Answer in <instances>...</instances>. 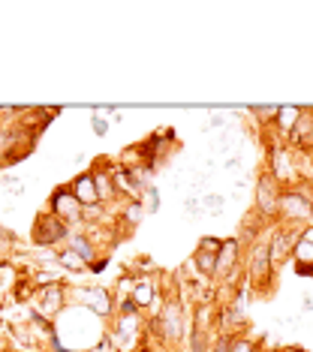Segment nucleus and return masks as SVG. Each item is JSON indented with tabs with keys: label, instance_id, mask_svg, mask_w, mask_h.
<instances>
[{
	"label": "nucleus",
	"instance_id": "nucleus-1",
	"mask_svg": "<svg viewBox=\"0 0 313 352\" xmlns=\"http://www.w3.org/2000/svg\"><path fill=\"white\" fill-rule=\"evenodd\" d=\"M244 274H247V283H253V286H262V289L271 286V280H274V265H271V235H262L259 241L250 244Z\"/></svg>",
	"mask_w": 313,
	"mask_h": 352
},
{
	"label": "nucleus",
	"instance_id": "nucleus-2",
	"mask_svg": "<svg viewBox=\"0 0 313 352\" xmlns=\"http://www.w3.org/2000/svg\"><path fill=\"white\" fill-rule=\"evenodd\" d=\"M313 217V193L307 184L283 187L280 193V220L283 223H304Z\"/></svg>",
	"mask_w": 313,
	"mask_h": 352
},
{
	"label": "nucleus",
	"instance_id": "nucleus-3",
	"mask_svg": "<svg viewBox=\"0 0 313 352\" xmlns=\"http://www.w3.org/2000/svg\"><path fill=\"white\" fill-rule=\"evenodd\" d=\"M280 193H283V187H280V181L268 169L259 172V178H256V193H253V208L262 220H280Z\"/></svg>",
	"mask_w": 313,
	"mask_h": 352
},
{
	"label": "nucleus",
	"instance_id": "nucleus-4",
	"mask_svg": "<svg viewBox=\"0 0 313 352\" xmlns=\"http://www.w3.org/2000/svg\"><path fill=\"white\" fill-rule=\"evenodd\" d=\"M151 328H154L166 343H178L181 338H190V334H184V307H181V301L163 304V310L157 314V319L151 322Z\"/></svg>",
	"mask_w": 313,
	"mask_h": 352
},
{
	"label": "nucleus",
	"instance_id": "nucleus-5",
	"mask_svg": "<svg viewBox=\"0 0 313 352\" xmlns=\"http://www.w3.org/2000/svg\"><path fill=\"white\" fill-rule=\"evenodd\" d=\"M268 172L280 181V187H299L301 184V172L292 160V151H289L286 145H271Z\"/></svg>",
	"mask_w": 313,
	"mask_h": 352
},
{
	"label": "nucleus",
	"instance_id": "nucleus-6",
	"mask_svg": "<svg viewBox=\"0 0 313 352\" xmlns=\"http://www.w3.org/2000/svg\"><path fill=\"white\" fill-rule=\"evenodd\" d=\"M142 331H144V322L139 319V314H118L109 338H111V343H115L118 352H130L136 343H139Z\"/></svg>",
	"mask_w": 313,
	"mask_h": 352
},
{
	"label": "nucleus",
	"instance_id": "nucleus-7",
	"mask_svg": "<svg viewBox=\"0 0 313 352\" xmlns=\"http://www.w3.org/2000/svg\"><path fill=\"white\" fill-rule=\"evenodd\" d=\"M69 235H72L69 226L54 217V214H39L34 223V244L36 247H52V244H58L61 238H69Z\"/></svg>",
	"mask_w": 313,
	"mask_h": 352
},
{
	"label": "nucleus",
	"instance_id": "nucleus-8",
	"mask_svg": "<svg viewBox=\"0 0 313 352\" xmlns=\"http://www.w3.org/2000/svg\"><path fill=\"white\" fill-rule=\"evenodd\" d=\"M48 214H54V217L69 226V223H76L78 217H82V202L72 196L69 187H58L52 193V199H48Z\"/></svg>",
	"mask_w": 313,
	"mask_h": 352
},
{
	"label": "nucleus",
	"instance_id": "nucleus-9",
	"mask_svg": "<svg viewBox=\"0 0 313 352\" xmlns=\"http://www.w3.org/2000/svg\"><path fill=\"white\" fill-rule=\"evenodd\" d=\"M238 265H241V241L238 238H229V241H223L220 253H217V280H223V283H232L238 274Z\"/></svg>",
	"mask_w": 313,
	"mask_h": 352
},
{
	"label": "nucleus",
	"instance_id": "nucleus-10",
	"mask_svg": "<svg viewBox=\"0 0 313 352\" xmlns=\"http://www.w3.org/2000/svg\"><path fill=\"white\" fill-rule=\"evenodd\" d=\"M220 247H223V241L214 235H205L202 241H199L196 253H193V268H196L202 277L217 274V253H220Z\"/></svg>",
	"mask_w": 313,
	"mask_h": 352
},
{
	"label": "nucleus",
	"instance_id": "nucleus-11",
	"mask_svg": "<svg viewBox=\"0 0 313 352\" xmlns=\"http://www.w3.org/2000/svg\"><path fill=\"white\" fill-rule=\"evenodd\" d=\"M301 238V229H277L274 235H271V265L274 271L280 268V262L292 259V250L295 244H299Z\"/></svg>",
	"mask_w": 313,
	"mask_h": 352
},
{
	"label": "nucleus",
	"instance_id": "nucleus-12",
	"mask_svg": "<svg viewBox=\"0 0 313 352\" xmlns=\"http://www.w3.org/2000/svg\"><path fill=\"white\" fill-rule=\"evenodd\" d=\"M78 301H82L87 310H94L96 316L115 314V301H111L109 289H102V286H85V289H78Z\"/></svg>",
	"mask_w": 313,
	"mask_h": 352
},
{
	"label": "nucleus",
	"instance_id": "nucleus-13",
	"mask_svg": "<svg viewBox=\"0 0 313 352\" xmlns=\"http://www.w3.org/2000/svg\"><path fill=\"white\" fill-rule=\"evenodd\" d=\"M63 286L67 283H48L43 286V292H39V314H43L45 319H52V316H58L61 314V307H63Z\"/></svg>",
	"mask_w": 313,
	"mask_h": 352
},
{
	"label": "nucleus",
	"instance_id": "nucleus-14",
	"mask_svg": "<svg viewBox=\"0 0 313 352\" xmlns=\"http://www.w3.org/2000/svg\"><path fill=\"white\" fill-rule=\"evenodd\" d=\"M286 142H292L295 151H299V148L313 151V109H304V111H301L299 124H295V130L289 133Z\"/></svg>",
	"mask_w": 313,
	"mask_h": 352
},
{
	"label": "nucleus",
	"instance_id": "nucleus-15",
	"mask_svg": "<svg viewBox=\"0 0 313 352\" xmlns=\"http://www.w3.org/2000/svg\"><path fill=\"white\" fill-rule=\"evenodd\" d=\"M69 190H72V196L82 202V208H96V205H102V202H100V193H96V184H94V175H91V172L78 175V178L69 184Z\"/></svg>",
	"mask_w": 313,
	"mask_h": 352
},
{
	"label": "nucleus",
	"instance_id": "nucleus-16",
	"mask_svg": "<svg viewBox=\"0 0 313 352\" xmlns=\"http://www.w3.org/2000/svg\"><path fill=\"white\" fill-rule=\"evenodd\" d=\"M301 106H280L277 109V118H274V124H277V135H280V142H286L289 139V133L295 130V124H299V118H301Z\"/></svg>",
	"mask_w": 313,
	"mask_h": 352
},
{
	"label": "nucleus",
	"instance_id": "nucleus-17",
	"mask_svg": "<svg viewBox=\"0 0 313 352\" xmlns=\"http://www.w3.org/2000/svg\"><path fill=\"white\" fill-rule=\"evenodd\" d=\"M130 298L139 304V310L154 307V304H157V286H154V280H133Z\"/></svg>",
	"mask_w": 313,
	"mask_h": 352
},
{
	"label": "nucleus",
	"instance_id": "nucleus-18",
	"mask_svg": "<svg viewBox=\"0 0 313 352\" xmlns=\"http://www.w3.org/2000/svg\"><path fill=\"white\" fill-rule=\"evenodd\" d=\"M91 175H94V184H96V193H100V202H109V199H115V196H118L111 166H100V169H94Z\"/></svg>",
	"mask_w": 313,
	"mask_h": 352
},
{
	"label": "nucleus",
	"instance_id": "nucleus-19",
	"mask_svg": "<svg viewBox=\"0 0 313 352\" xmlns=\"http://www.w3.org/2000/svg\"><path fill=\"white\" fill-rule=\"evenodd\" d=\"M220 325L229 328V334H232V331H244V328H247V314H244V307H238V304H226V307L220 310Z\"/></svg>",
	"mask_w": 313,
	"mask_h": 352
},
{
	"label": "nucleus",
	"instance_id": "nucleus-20",
	"mask_svg": "<svg viewBox=\"0 0 313 352\" xmlns=\"http://www.w3.org/2000/svg\"><path fill=\"white\" fill-rule=\"evenodd\" d=\"M69 250H76V253L87 262V265H91V262H96V250H94L91 238H85V235H69Z\"/></svg>",
	"mask_w": 313,
	"mask_h": 352
},
{
	"label": "nucleus",
	"instance_id": "nucleus-21",
	"mask_svg": "<svg viewBox=\"0 0 313 352\" xmlns=\"http://www.w3.org/2000/svg\"><path fill=\"white\" fill-rule=\"evenodd\" d=\"M15 145H19V133L3 130V126H0V157H3V160H19V151H15Z\"/></svg>",
	"mask_w": 313,
	"mask_h": 352
},
{
	"label": "nucleus",
	"instance_id": "nucleus-22",
	"mask_svg": "<svg viewBox=\"0 0 313 352\" xmlns=\"http://www.w3.org/2000/svg\"><path fill=\"white\" fill-rule=\"evenodd\" d=\"M144 214H148V211H144V202H139V199H130L127 208H124V223H127V226H139Z\"/></svg>",
	"mask_w": 313,
	"mask_h": 352
},
{
	"label": "nucleus",
	"instance_id": "nucleus-23",
	"mask_svg": "<svg viewBox=\"0 0 313 352\" xmlns=\"http://www.w3.org/2000/svg\"><path fill=\"white\" fill-rule=\"evenodd\" d=\"M58 262H61V268H69V271H82V268H87V262L78 256L76 250H61V256H58Z\"/></svg>",
	"mask_w": 313,
	"mask_h": 352
},
{
	"label": "nucleus",
	"instance_id": "nucleus-24",
	"mask_svg": "<svg viewBox=\"0 0 313 352\" xmlns=\"http://www.w3.org/2000/svg\"><path fill=\"white\" fill-rule=\"evenodd\" d=\"M202 208H205V214H211V217H220L223 208H226V199H223L220 193H205L202 196Z\"/></svg>",
	"mask_w": 313,
	"mask_h": 352
},
{
	"label": "nucleus",
	"instance_id": "nucleus-25",
	"mask_svg": "<svg viewBox=\"0 0 313 352\" xmlns=\"http://www.w3.org/2000/svg\"><path fill=\"white\" fill-rule=\"evenodd\" d=\"M190 352H211V346H208V334L193 331L190 328Z\"/></svg>",
	"mask_w": 313,
	"mask_h": 352
},
{
	"label": "nucleus",
	"instance_id": "nucleus-26",
	"mask_svg": "<svg viewBox=\"0 0 313 352\" xmlns=\"http://www.w3.org/2000/svg\"><path fill=\"white\" fill-rule=\"evenodd\" d=\"M144 211H148V214H157L160 211V190L157 187L144 190Z\"/></svg>",
	"mask_w": 313,
	"mask_h": 352
},
{
	"label": "nucleus",
	"instance_id": "nucleus-27",
	"mask_svg": "<svg viewBox=\"0 0 313 352\" xmlns=\"http://www.w3.org/2000/svg\"><path fill=\"white\" fill-rule=\"evenodd\" d=\"M232 352H259V343L253 338H232Z\"/></svg>",
	"mask_w": 313,
	"mask_h": 352
},
{
	"label": "nucleus",
	"instance_id": "nucleus-28",
	"mask_svg": "<svg viewBox=\"0 0 313 352\" xmlns=\"http://www.w3.org/2000/svg\"><path fill=\"white\" fill-rule=\"evenodd\" d=\"M3 187H6V193L15 196V199L24 196V184H21L19 178H15V175H3Z\"/></svg>",
	"mask_w": 313,
	"mask_h": 352
},
{
	"label": "nucleus",
	"instance_id": "nucleus-29",
	"mask_svg": "<svg viewBox=\"0 0 313 352\" xmlns=\"http://www.w3.org/2000/svg\"><path fill=\"white\" fill-rule=\"evenodd\" d=\"M184 211H187L190 217H199V214H205L202 196H190V199H184Z\"/></svg>",
	"mask_w": 313,
	"mask_h": 352
},
{
	"label": "nucleus",
	"instance_id": "nucleus-30",
	"mask_svg": "<svg viewBox=\"0 0 313 352\" xmlns=\"http://www.w3.org/2000/svg\"><path fill=\"white\" fill-rule=\"evenodd\" d=\"M277 109H280V106H250V111H253L256 118H259L262 124L271 121V118H277Z\"/></svg>",
	"mask_w": 313,
	"mask_h": 352
},
{
	"label": "nucleus",
	"instance_id": "nucleus-31",
	"mask_svg": "<svg viewBox=\"0 0 313 352\" xmlns=\"http://www.w3.org/2000/svg\"><path fill=\"white\" fill-rule=\"evenodd\" d=\"M232 338H235V334H220V338L214 340L211 352H232Z\"/></svg>",
	"mask_w": 313,
	"mask_h": 352
},
{
	"label": "nucleus",
	"instance_id": "nucleus-32",
	"mask_svg": "<svg viewBox=\"0 0 313 352\" xmlns=\"http://www.w3.org/2000/svg\"><path fill=\"white\" fill-rule=\"evenodd\" d=\"M91 352H118V349H115V343H111V338H109V331L102 334L100 343H96V346H94Z\"/></svg>",
	"mask_w": 313,
	"mask_h": 352
},
{
	"label": "nucleus",
	"instance_id": "nucleus-33",
	"mask_svg": "<svg viewBox=\"0 0 313 352\" xmlns=\"http://www.w3.org/2000/svg\"><path fill=\"white\" fill-rule=\"evenodd\" d=\"M91 126H94L96 135H106L109 133V124H106V118H102V115H94L91 118Z\"/></svg>",
	"mask_w": 313,
	"mask_h": 352
},
{
	"label": "nucleus",
	"instance_id": "nucleus-34",
	"mask_svg": "<svg viewBox=\"0 0 313 352\" xmlns=\"http://www.w3.org/2000/svg\"><path fill=\"white\" fill-rule=\"evenodd\" d=\"M223 169H226V172H238V169H241V154H232V157H226V163H223Z\"/></svg>",
	"mask_w": 313,
	"mask_h": 352
},
{
	"label": "nucleus",
	"instance_id": "nucleus-35",
	"mask_svg": "<svg viewBox=\"0 0 313 352\" xmlns=\"http://www.w3.org/2000/svg\"><path fill=\"white\" fill-rule=\"evenodd\" d=\"M223 124H226V118H223V115H214V118H211V124H208V126H223Z\"/></svg>",
	"mask_w": 313,
	"mask_h": 352
},
{
	"label": "nucleus",
	"instance_id": "nucleus-36",
	"mask_svg": "<svg viewBox=\"0 0 313 352\" xmlns=\"http://www.w3.org/2000/svg\"><path fill=\"white\" fill-rule=\"evenodd\" d=\"M6 247H10V241H6V232L0 229V250H6Z\"/></svg>",
	"mask_w": 313,
	"mask_h": 352
},
{
	"label": "nucleus",
	"instance_id": "nucleus-37",
	"mask_svg": "<svg viewBox=\"0 0 313 352\" xmlns=\"http://www.w3.org/2000/svg\"><path fill=\"white\" fill-rule=\"evenodd\" d=\"M301 304H304V310H313V298H310V295H304Z\"/></svg>",
	"mask_w": 313,
	"mask_h": 352
},
{
	"label": "nucleus",
	"instance_id": "nucleus-38",
	"mask_svg": "<svg viewBox=\"0 0 313 352\" xmlns=\"http://www.w3.org/2000/svg\"><path fill=\"white\" fill-rule=\"evenodd\" d=\"M0 166H3V157H0Z\"/></svg>",
	"mask_w": 313,
	"mask_h": 352
}]
</instances>
